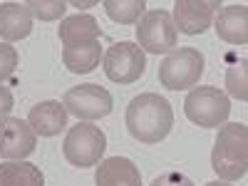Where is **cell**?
Wrapping results in <instances>:
<instances>
[{
    "instance_id": "d4e9b609",
    "label": "cell",
    "mask_w": 248,
    "mask_h": 186,
    "mask_svg": "<svg viewBox=\"0 0 248 186\" xmlns=\"http://www.w3.org/2000/svg\"><path fill=\"white\" fill-rule=\"evenodd\" d=\"M203 186H231L229 181H209V184H203Z\"/></svg>"
},
{
    "instance_id": "ffe728a7",
    "label": "cell",
    "mask_w": 248,
    "mask_h": 186,
    "mask_svg": "<svg viewBox=\"0 0 248 186\" xmlns=\"http://www.w3.org/2000/svg\"><path fill=\"white\" fill-rule=\"evenodd\" d=\"M30 15L43 20V23H50V20H57L65 15L67 10V3H62V0H30V3H25Z\"/></svg>"
},
{
    "instance_id": "52a82bcc",
    "label": "cell",
    "mask_w": 248,
    "mask_h": 186,
    "mask_svg": "<svg viewBox=\"0 0 248 186\" xmlns=\"http://www.w3.org/2000/svg\"><path fill=\"white\" fill-rule=\"evenodd\" d=\"M176 35L171 13L167 10H149L137 23V45L152 55L171 52L176 47Z\"/></svg>"
},
{
    "instance_id": "277c9868",
    "label": "cell",
    "mask_w": 248,
    "mask_h": 186,
    "mask_svg": "<svg viewBox=\"0 0 248 186\" xmlns=\"http://www.w3.org/2000/svg\"><path fill=\"white\" fill-rule=\"evenodd\" d=\"M203 75V55L196 47L171 50L159 65V82L167 90H189L196 87Z\"/></svg>"
},
{
    "instance_id": "7402d4cb",
    "label": "cell",
    "mask_w": 248,
    "mask_h": 186,
    "mask_svg": "<svg viewBox=\"0 0 248 186\" xmlns=\"http://www.w3.org/2000/svg\"><path fill=\"white\" fill-rule=\"evenodd\" d=\"M152 186H194V181L181 171H167L152 181Z\"/></svg>"
},
{
    "instance_id": "2e32d148",
    "label": "cell",
    "mask_w": 248,
    "mask_h": 186,
    "mask_svg": "<svg viewBox=\"0 0 248 186\" xmlns=\"http://www.w3.org/2000/svg\"><path fill=\"white\" fill-rule=\"evenodd\" d=\"M102 60V45L99 40H92V43H77V45H67L62 50V62L65 67L75 75H87L94 67H99Z\"/></svg>"
},
{
    "instance_id": "3957f363",
    "label": "cell",
    "mask_w": 248,
    "mask_h": 186,
    "mask_svg": "<svg viewBox=\"0 0 248 186\" xmlns=\"http://www.w3.org/2000/svg\"><path fill=\"white\" fill-rule=\"evenodd\" d=\"M105 149H107V137L92 122H79L77 127H72L65 137V144H62L65 159L79 169L99 164L105 156Z\"/></svg>"
},
{
    "instance_id": "44dd1931",
    "label": "cell",
    "mask_w": 248,
    "mask_h": 186,
    "mask_svg": "<svg viewBox=\"0 0 248 186\" xmlns=\"http://www.w3.org/2000/svg\"><path fill=\"white\" fill-rule=\"evenodd\" d=\"M17 50L8 43H0V85H3V79H8L15 67H17Z\"/></svg>"
},
{
    "instance_id": "4fadbf2b",
    "label": "cell",
    "mask_w": 248,
    "mask_h": 186,
    "mask_svg": "<svg viewBox=\"0 0 248 186\" xmlns=\"http://www.w3.org/2000/svg\"><path fill=\"white\" fill-rule=\"evenodd\" d=\"M28 124L40 137H57L67 127V109L62 107V102H55V99L40 102V105L30 109Z\"/></svg>"
},
{
    "instance_id": "9a60e30c",
    "label": "cell",
    "mask_w": 248,
    "mask_h": 186,
    "mask_svg": "<svg viewBox=\"0 0 248 186\" xmlns=\"http://www.w3.org/2000/svg\"><path fill=\"white\" fill-rule=\"evenodd\" d=\"M99 37H102L99 23L87 13L70 15L60 23V40L65 47L77 45V43H92V40H99Z\"/></svg>"
},
{
    "instance_id": "7c38bea8",
    "label": "cell",
    "mask_w": 248,
    "mask_h": 186,
    "mask_svg": "<svg viewBox=\"0 0 248 186\" xmlns=\"http://www.w3.org/2000/svg\"><path fill=\"white\" fill-rule=\"evenodd\" d=\"M97 186H141V174L134 167V161L127 156H109L102 159L97 174H94Z\"/></svg>"
},
{
    "instance_id": "ac0fdd59",
    "label": "cell",
    "mask_w": 248,
    "mask_h": 186,
    "mask_svg": "<svg viewBox=\"0 0 248 186\" xmlns=\"http://www.w3.org/2000/svg\"><path fill=\"white\" fill-rule=\"evenodd\" d=\"M144 8H147L144 0H105V10L109 20L122 25H137L144 15Z\"/></svg>"
},
{
    "instance_id": "cb8c5ba5",
    "label": "cell",
    "mask_w": 248,
    "mask_h": 186,
    "mask_svg": "<svg viewBox=\"0 0 248 186\" xmlns=\"http://www.w3.org/2000/svg\"><path fill=\"white\" fill-rule=\"evenodd\" d=\"M70 5H72V8H92V5H97V3H94V0H90V3H79V0H72Z\"/></svg>"
},
{
    "instance_id": "e0dca14e",
    "label": "cell",
    "mask_w": 248,
    "mask_h": 186,
    "mask_svg": "<svg viewBox=\"0 0 248 186\" xmlns=\"http://www.w3.org/2000/svg\"><path fill=\"white\" fill-rule=\"evenodd\" d=\"M0 186H45V176L30 161H3L0 164Z\"/></svg>"
},
{
    "instance_id": "30bf717a",
    "label": "cell",
    "mask_w": 248,
    "mask_h": 186,
    "mask_svg": "<svg viewBox=\"0 0 248 186\" xmlns=\"http://www.w3.org/2000/svg\"><path fill=\"white\" fill-rule=\"evenodd\" d=\"M218 0H176L174 3V28L184 35H201L214 25V15L218 10Z\"/></svg>"
},
{
    "instance_id": "8992f818",
    "label": "cell",
    "mask_w": 248,
    "mask_h": 186,
    "mask_svg": "<svg viewBox=\"0 0 248 186\" xmlns=\"http://www.w3.org/2000/svg\"><path fill=\"white\" fill-rule=\"evenodd\" d=\"M102 62H105V75L117 85H132L147 70V55L137 43H129V40L114 43L102 55Z\"/></svg>"
},
{
    "instance_id": "8fae6325",
    "label": "cell",
    "mask_w": 248,
    "mask_h": 186,
    "mask_svg": "<svg viewBox=\"0 0 248 186\" xmlns=\"http://www.w3.org/2000/svg\"><path fill=\"white\" fill-rule=\"evenodd\" d=\"M216 35L229 45H246L248 43V10L246 5H226L214 15Z\"/></svg>"
},
{
    "instance_id": "603a6c76",
    "label": "cell",
    "mask_w": 248,
    "mask_h": 186,
    "mask_svg": "<svg viewBox=\"0 0 248 186\" xmlns=\"http://www.w3.org/2000/svg\"><path fill=\"white\" fill-rule=\"evenodd\" d=\"M10 109H13V92L5 85H0V119H5Z\"/></svg>"
},
{
    "instance_id": "d6986e66",
    "label": "cell",
    "mask_w": 248,
    "mask_h": 186,
    "mask_svg": "<svg viewBox=\"0 0 248 186\" xmlns=\"http://www.w3.org/2000/svg\"><path fill=\"white\" fill-rule=\"evenodd\" d=\"M246 67H248V60L243 57V60L233 62V65L226 70V90H229L231 97H236L241 102L248 99V79H246V72L248 70Z\"/></svg>"
},
{
    "instance_id": "6da1fadb",
    "label": "cell",
    "mask_w": 248,
    "mask_h": 186,
    "mask_svg": "<svg viewBox=\"0 0 248 186\" xmlns=\"http://www.w3.org/2000/svg\"><path fill=\"white\" fill-rule=\"evenodd\" d=\"M174 127V109L156 92L134 97L127 107V129L141 144H156L167 139Z\"/></svg>"
},
{
    "instance_id": "ba28073f",
    "label": "cell",
    "mask_w": 248,
    "mask_h": 186,
    "mask_svg": "<svg viewBox=\"0 0 248 186\" xmlns=\"http://www.w3.org/2000/svg\"><path fill=\"white\" fill-rule=\"evenodd\" d=\"M62 107L82 122L102 119L112 112V94L99 85H79L65 92Z\"/></svg>"
},
{
    "instance_id": "7a4b0ae2",
    "label": "cell",
    "mask_w": 248,
    "mask_h": 186,
    "mask_svg": "<svg viewBox=\"0 0 248 186\" xmlns=\"http://www.w3.org/2000/svg\"><path fill=\"white\" fill-rule=\"evenodd\" d=\"M211 169L223 181H238L248 171V129L241 122L221 124L214 152H211Z\"/></svg>"
},
{
    "instance_id": "5b68a950",
    "label": "cell",
    "mask_w": 248,
    "mask_h": 186,
    "mask_svg": "<svg viewBox=\"0 0 248 186\" xmlns=\"http://www.w3.org/2000/svg\"><path fill=\"white\" fill-rule=\"evenodd\" d=\"M184 112L199 127L218 129L231 114V102L216 87H194L184 99Z\"/></svg>"
},
{
    "instance_id": "9c48e42d",
    "label": "cell",
    "mask_w": 248,
    "mask_h": 186,
    "mask_svg": "<svg viewBox=\"0 0 248 186\" xmlns=\"http://www.w3.org/2000/svg\"><path fill=\"white\" fill-rule=\"evenodd\" d=\"M37 134L28 124V119L5 117L0 119V156L8 161H23L35 152Z\"/></svg>"
},
{
    "instance_id": "5bb4252c",
    "label": "cell",
    "mask_w": 248,
    "mask_h": 186,
    "mask_svg": "<svg viewBox=\"0 0 248 186\" xmlns=\"http://www.w3.org/2000/svg\"><path fill=\"white\" fill-rule=\"evenodd\" d=\"M32 32V15L25 3H0V37L5 43L23 40Z\"/></svg>"
}]
</instances>
